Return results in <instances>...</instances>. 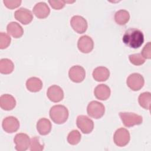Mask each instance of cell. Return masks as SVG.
I'll return each mask as SVG.
<instances>
[{
  "label": "cell",
  "mask_w": 151,
  "mask_h": 151,
  "mask_svg": "<svg viewBox=\"0 0 151 151\" xmlns=\"http://www.w3.org/2000/svg\"><path fill=\"white\" fill-rule=\"evenodd\" d=\"M6 31L8 34L15 38L21 37L24 34L22 27L16 22H9L6 27Z\"/></svg>",
  "instance_id": "cell-20"
},
{
  "label": "cell",
  "mask_w": 151,
  "mask_h": 151,
  "mask_svg": "<svg viewBox=\"0 0 151 151\" xmlns=\"http://www.w3.org/2000/svg\"><path fill=\"white\" fill-rule=\"evenodd\" d=\"M141 55L145 59H150L151 58V44L148 42L142 50Z\"/></svg>",
  "instance_id": "cell-29"
},
{
  "label": "cell",
  "mask_w": 151,
  "mask_h": 151,
  "mask_svg": "<svg viewBox=\"0 0 151 151\" xmlns=\"http://www.w3.org/2000/svg\"><path fill=\"white\" fill-rule=\"evenodd\" d=\"M16 106V100L11 94H4L0 97V106L5 110H11Z\"/></svg>",
  "instance_id": "cell-17"
},
{
  "label": "cell",
  "mask_w": 151,
  "mask_h": 151,
  "mask_svg": "<svg viewBox=\"0 0 151 151\" xmlns=\"http://www.w3.org/2000/svg\"><path fill=\"white\" fill-rule=\"evenodd\" d=\"M14 142L15 144V149L17 150L25 151L29 146L31 139L27 134L20 133L15 136Z\"/></svg>",
  "instance_id": "cell-9"
},
{
  "label": "cell",
  "mask_w": 151,
  "mask_h": 151,
  "mask_svg": "<svg viewBox=\"0 0 151 151\" xmlns=\"http://www.w3.org/2000/svg\"><path fill=\"white\" fill-rule=\"evenodd\" d=\"M77 47L80 52L85 54L89 53L93 50L94 47L93 40L88 35H83L78 39Z\"/></svg>",
  "instance_id": "cell-13"
},
{
  "label": "cell",
  "mask_w": 151,
  "mask_h": 151,
  "mask_svg": "<svg viewBox=\"0 0 151 151\" xmlns=\"http://www.w3.org/2000/svg\"><path fill=\"white\" fill-rule=\"evenodd\" d=\"M119 116L123 124L127 127H130L134 125H139L143 122V117L134 113L120 112Z\"/></svg>",
  "instance_id": "cell-3"
},
{
  "label": "cell",
  "mask_w": 151,
  "mask_h": 151,
  "mask_svg": "<svg viewBox=\"0 0 151 151\" xmlns=\"http://www.w3.org/2000/svg\"><path fill=\"white\" fill-rule=\"evenodd\" d=\"M52 125L51 122L46 118L39 119L37 123V130L41 135H47L51 130Z\"/></svg>",
  "instance_id": "cell-19"
},
{
  "label": "cell",
  "mask_w": 151,
  "mask_h": 151,
  "mask_svg": "<svg viewBox=\"0 0 151 151\" xmlns=\"http://www.w3.org/2000/svg\"><path fill=\"white\" fill-rule=\"evenodd\" d=\"M3 2L6 7L9 9H14L18 7L21 4V1L18 0H4Z\"/></svg>",
  "instance_id": "cell-30"
},
{
  "label": "cell",
  "mask_w": 151,
  "mask_h": 151,
  "mask_svg": "<svg viewBox=\"0 0 151 151\" xmlns=\"http://www.w3.org/2000/svg\"><path fill=\"white\" fill-rule=\"evenodd\" d=\"M26 87L31 92H38L42 87V82L38 77H30L26 81Z\"/></svg>",
  "instance_id": "cell-21"
},
{
  "label": "cell",
  "mask_w": 151,
  "mask_h": 151,
  "mask_svg": "<svg viewBox=\"0 0 151 151\" xmlns=\"http://www.w3.org/2000/svg\"><path fill=\"white\" fill-rule=\"evenodd\" d=\"M130 139V135L129 131L125 128L118 129L114 133L113 136V140L114 143L119 146L123 147L127 145Z\"/></svg>",
  "instance_id": "cell-5"
},
{
  "label": "cell",
  "mask_w": 151,
  "mask_h": 151,
  "mask_svg": "<svg viewBox=\"0 0 151 151\" xmlns=\"http://www.w3.org/2000/svg\"><path fill=\"white\" fill-rule=\"evenodd\" d=\"M2 126L5 132L8 133H12L18 130L19 122L15 117L8 116L3 120Z\"/></svg>",
  "instance_id": "cell-11"
},
{
  "label": "cell",
  "mask_w": 151,
  "mask_h": 151,
  "mask_svg": "<svg viewBox=\"0 0 151 151\" xmlns=\"http://www.w3.org/2000/svg\"><path fill=\"white\" fill-rule=\"evenodd\" d=\"M93 77L97 81H106L110 76L109 70L103 66L97 67L93 71Z\"/></svg>",
  "instance_id": "cell-18"
},
{
  "label": "cell",
  "mask_w": 151,
  "mask_h": 151,
  "mask_svg": "<svg viewBox=\"0 0 151 151\" xmlns=\"http://www.w3.org/2000/svg\"><path fill=\"white\" fill-rule=\"evenodd\" d=\"M33 13L38 18L44 19L49 15L50 9L45 2H40L34 6Z\"/></svg>",
  "instance_id": "cell-15"
},
{
  "label": "cell",
  "mask_w": 151,
  "mask_h": 151,
  "mask_svg": "<svg viewBox=\"0 0 151 151\" xmlns=\"http://www.w3.org/2000/svg\"><path fill=\"white\" fill-rule=\"evenodd\" d=\"M70 25L72 28L78 34L85 32L88 27L86 19L80 15L73 16L70 20Z\"/></svg>",
  "instance_id": "cell-8"
},
{
  "label": "cell",
  "mask_w": 151,
  "mask_h": 151,
  "mask_svg": "<svg viewBox=\"0 0 151 151\" xmlns=\"http://www.w3.org/2000/svg\"><path fill=\"white\" fill-rule=\"evenodd\" d=\"M44 145L41 143L40 138L37 136H34L31 139L29 149L31 151H41L44 149Z\"/></svg>",
  "instance_id": "cell-26"
},
{
  "label": "cell",
  "mask_w": 151,
  "mask_h": 151,
  "mask_svg": "<svg viewBox=\"0 0 151 151\" xmlns=\"http://www.w3.org/2000/svg\"><path fill=\"white\" fill-rule=\"evenodd\" d=\"M11 41V38L8 34L2 32L0 33V48L1 49L6 48L10 45Z\"/></svg>",
  "instance_id": "cell-28"
},
{
  "label": "cell",
  "mask_w": 151,
  "mask_h": 151,
  "mask_svg": "<svg viewBox=\"0 0 151 151\" xmlns=\"http://www.w3.org/2000/svg\"><path fill=\"white\" fill-rule=\"evenodd\" d=\"M69 113L67 108L63 105L53 106L50 110V117L56 124H61L65 123L68 117Z\"/></svg>",
  "instance_id": "cell-2"
},
{
  "label": "cell",
  "mask_w": 151,
  "mask_h": 151,
  "mask_svg": "<svg viewBox=\"0 0 151 151\" xmlns=\"http://www.w3.org/2000/svg\"><path fill=\"white\" fill-rule=\"evenodd\" d=\"M15 18L24 25L29 24L32 19L33 15L31 11L25 8H20L14 13Z\"/></svg>",
  "instance_id": "cell-12"
},
{
  "label": "cell",
  "mask_w": 151,
  "mask_h": 151,
  "mask_svg": "<svg viewBox=\"0 0 151 151\" xmlns=\"http://www.w3.org/2000/svg\"><path fill=\"white\" fill-rule=\"evenodd\" d=\"M81 136V134L78 130H73L68 134L67 142L71 145H76L80 142Z\"/></svg>",
  "instance_id": "cell-25"
},
{
  "label": "cell",
  "mask_w": 151,
  "mask_h": 151,
  "mask_svg": "<svg viewBox=\"0 0 151 151\" xmlns=\"http://www.w3.org/2000/svg\"><path fill=\"white\" fill-rule=\"evenodd\" d=\"M110 94V88L106 84H99L95 87L94 90L95 97L100 100H106L109 98Z\"/></svg>",
  "instance_id": "cell-16"
},
{
  "label": "cell",
  "mask_w": 151,
  "mask_h": 151,
  "mask_svg": "<svg viewBox=\"0 0 151 151\" xmlns=\"http://www.w3.org/2000/svg\"><path fill=\"white\" fill-rule=\"evenodd\" d=\"M51 6L57 10L63 8L65 5V1H48Z\"/></svg>",
  "instance_id": "cell-31"
},
{
  "label": "cell",
  "mask_w": 151,
  "mask_h": 151,
  "mask_svg": "<svg viewBox=\"0 0 151 151\" xmlns=\"http://www.w3.org/2000/svg\"><path fill=\"white\" fill-rule=\"evenodd\" d=\"M76 124L78 128L84 134L90 133L94 129L93 121L84 115H80L77 117Z\"/></svg>",
  "instance_id": "cell-7"
},
{
  "label": "cell",
  "mask_w": 151,
  "mask_h": 151,
  "mask_svg": "<svg viewBox=\"0 0 151 151\" xmlns=\"http://www.w3.org/2000/svg\"><path fill=\"white\" fill-rule=\"evenodd\" d=\"M130 19L129 12L124 9H120L117 11L114 15L116 22L120 25H125Z\"/></svg>",
  "instance_id": "cell-22"
},
{
  "label": "cell",
  "mask_w": 151,
  "mask_h": 151,
  "mask_svg": "<svg viewBox=\"0 0 151 151\" xmlns=\"http://www.w3.org/2000/svg\"><path fill=\"white\" fill-rule=\"evenodd\" d=\"M47 96L50 101L54 103H58L63 99L64 92L60 86L52 85L48 88Z\"/></svg>",
  "instance_id": "cell-14"
},
{
  "label": "cell",
  "mask_w": 151,
  "mask_h": 151,
  "mask_svg": "<svg viewBox=\"0 0 151 151\" xmlns=\"http://www.w3.org/2000/svg\"><path fill=\"white\" fill-rule=\"evenodd\" d=\"M151 94L150 92L141 93L138 97V102L140 106L145 109L149 110L150 107Z\"/></svg>",
  "instance_id": "cell-24"
},
{
  "label": "cell",
  "mask_w": 151,
  "mask_h": 151,
  "mask_svg": "<svg viewBox=\"0 0 151 151\" xmlns=\"http://www.w3.org/2000/svg\"><path fill=\"white\" fill-rule=\"evenodd\" d=\"M87 112L88 115L91 117L99 119L104 115L105 112V107L99 101H91L87 106Z\"/></svg>",
  "instance_id": "cell-4"
},
{
  "label": "cell",
  "mask_w": 151,
  "mask_h": 151,
  "mask_svg": "<svg viewBox=\"0 0 151 151\" xmlns=\"http://www.w3.org/2000/svg\"><path fill=\"white\" fill-rule=\"evenodd\" d=\"M127 86L133 91L140 90L144 86L145 80L143 77L139 73H132L127 78Z\"/></svg>",
  "instance_id": "cell-6"
},
{
  "label": "cell",
  "mask_w": 151,
  "mask_h": 151,
  "mask_svg": "<svg viewBox=\"0 0 151 151\" xmlns=\"http://www.w3.org/2000/svg\"><path fill=\"white\" fill-rule=\"evenodd\" d=\"M122 40L127 46L136 49L143 44L144 42V35L140 29L135 28H130L125 31Z\"/></svg>",
  "instance_id": "cell-1"
},
{
  "label": "cell",
  "mask_w": 151,
  "mask_h": 151,
  "mask_svg": "<svg viewBox=\"0 0 151 151\" xmlns=\"http://www.w3.org/2000/svg\"><path fill=\"white\" fill-rule=\"evenodd\" d=\"M70 79L74 83H81L86 77V71L84 68L78 65L71 67L68 71Z\"/></svg>",
  "instance_id": "cell-10"
},
{
  "label": "cell",
  "mask_w": 151,
  "mask_h": 151,
  "mask_svg": "<svg viewBox=\"0 0 151 151\" xmlns=\"http://www.w3.org/2000/svg\"><path fill=\"white\" fill-rule=\"evenodd\" d=\"M129 59L130 63L135 65H141L145 62V59L143 57L141 54H133L129 56Z\"/></svg>",
  "instance_id": "cell-27"
},
{
  "label": "cell",
  "mask_w": 151,
  "mask_h": 151,
  "mask_svg": "<svg viewBox=\"0 0 151 151\" xmlns=\"http://www.w3.org/2000/svg\"><path fill=\"white\" fill-rule=\"evenodd\" d=\"M14 68L13 62L8 58H2L0 60V72L4 74L11 73Z\"/></svg>",
  "instance_id": "cell-23"
}]
</instances>
